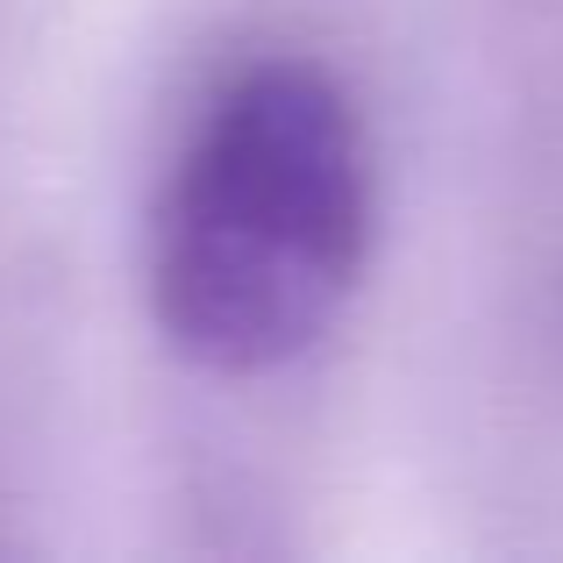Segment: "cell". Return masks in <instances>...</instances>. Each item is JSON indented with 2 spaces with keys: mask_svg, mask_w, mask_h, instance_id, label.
I'll return each instance as SVG.
<instances>
[{
  "mask_svg": "<svg viewBox=\"0 0 563 563\" xmlns=\"http://www.w3.org/2000/svg\"><path fill=\"white\" fill-rule=\"evenodd\" d=\"M378 165L350 86L314 57H250L207 93L151 207V321L186 364L264 378L357 300Z\"/></svg>",
  "mask_w": 563,
  "mask_h": 563,
  "instance_id": "cell-1",
  "label": "cell"
}]
</instances>
